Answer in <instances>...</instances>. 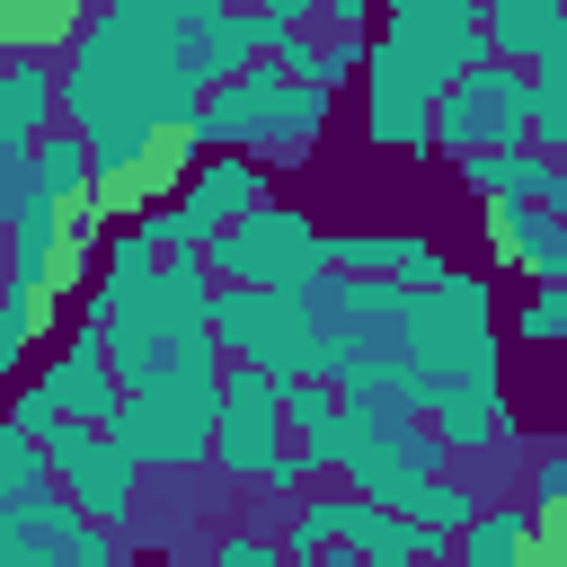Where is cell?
I'll use <instances>...</instances> for the list:
<instances>
[{"label":"cell","mask_w":567,"mask_h":567,"mask_svg":"<svg viewBox=\"0 0 567 567\" xmlns=\"http://www.w3.org/2000/svg\"><path fill=\"white\" fill-rule=\"evenodd\" d=\"M221 346L213 328L204 337H177V354L133 381L106 416V443L133 452V470H204L213 461V425H221Z\"/></svg>","instance_id":"1"},{"label":"cell","mask_w":567,"mask_h":567,"mask_svg":"<svg viewBox=\"0 0 567 567\" xmlns=\"http://www.w3.org/2000/svg\"><path fill=\"white\" fill-rule=\"evenodd\" d=\"M213 346L230 363H257L275 381H337L346 372V328L328 319V275L319 284H213Z\"/></svg>","instance_id":"2"},{"label":"cell","mask_w":567,"mask_h":567,"mask_svg":"<svg viewBox=\"0 0 567 567\" xmlns=\"http://www.w3.org/2000/svg\"><path fill=\"white\" fill-rule=\"evenodd\" d=\"M399 346H408V372L434 408V390L452 381H505V354H496V284L452 266L434 292H408L399 301Z\"/></svg>","instance_id":"3"},{"label":"cell","mask_w":567,"mask_h":567,"mask_svg":"<svg viewBox=\"0 0 567 567\" xmlns=\"http://www.w3.org/2000/svg\"><path fill=\"white\" fill-rule=\"evenodd\" d=\"M204 275H221V284H319L328 275V230L310 221V213H292V204H257L248 221H230V230H213L204 239Z\"/></svg>","instance_id":"4"},{"label":"cell","mask_w":567,"mask_h":567,"mask_svg":"<svg viewBox=\"0 0 567 567\" xmlns=\"http://www.w3.org/2000/svg\"><path fill=\"white\" fill-rule=\"evenodd\" d=\"M532 142V71L514 62H478L434 97V151L470 159V151H523Z\"/></svg>","instance_id":"5"},{"label":"cell","mask_w":567,"mask_h":567,"mask_svg":"<svg viewBox=\"0 0 567 567\" xmlns=\"http://www.w3.org/2000/svg\"><path fill=\"white\" fill-rule=\"evenodd\" d=\"M434 97H443V80H434L390 27H372V35H363V142L425 159V151H434Z\"/></svg>","instance_id":"6"},{"label":"cell","mask_w":567,"mask_h":567,"mask_svg":"<svg viewBox=\"0 0 567 567\" xmlns=\"http://www.w3.org/2000/svg\"><path fill=\"white\" fill-rule=\"evenodd\" d=\"M44 461H53V496H71V505H80L89 523H106V532H133V514H142V470H133V452L106 443V425L62 416V425L44 434Z\"/></svg>","instance_id":"7"},{"label":"cell","mask_w":567,"mask_h":567,"mask_svg":"<svg viewBox=\"0 0 567 567\" xmlns=\"http://www.w3.org/2000/svg\"><path fill=\"white\" fill-rule=\"evenodd\" d=\"M284 390L292 381H275L257 363H221V425H213V478L221 487H257L266 461L292 443L284 434Z\"/></svg>","instance_id":"8"},{"label":"cell","mask_w":567,"mask_h":567,"mask_svg":"<svg viewBox=\"0 0 567 567\" xmlns=\"http://www.w3.org/2000/svg\"><path fill=\"white\" fill-rule=\"evenodd\" d=\"M443 443H434V425L425 416H399V425H372V416H354V443H346V470H337V487L346 496H363V505H408L425 478H443Z\"/></svg>","instance_id":"9"},{"label":"cell","mask_w":567,"mask_h":567,"mask_svg":"<svg viewBox=\"0 0 567 567\" xmlns=\"http://www.w3.org/2000/svg\"><path fill=\"white\" fill-rule=\"evenodd\" d=\"M0 567H142L124 532L89 523L71 496H35L0 523Z\"/></svg>","instance_id":"10"},{"label":"cell","mask_w":567,"mask_h":567,"mask_svg":"<svg viewBox=\"0 0 567 567\" xmlns=\"http://www.w3.org/2000/svg\"><path fill=\"white\" fill-rule=\"evenodd\" d=\"M35 381H44V399H53L62 416H80V425H106L115 399H124V381H115V363H106V328H89V319H71V337L35 363Z\"/></svg>","instance_id":"11"},{"label":"cell","mask_w":567,"mask_h":567,"mask_svg":"<svg viewBox=\"0 0 567 567\" xmlns=\"http://www.w3.org/2000/svg\"><path fill=\"white\" fill-rule=\"evenodd\" d=\"M425 425L452 461H496L514 443V399H505V381H452V390H434Z\"/></svg>","instance_id":"12"},{"label":"cell","mask_w":567,"mask_h":567,"mask_svg":"<svg viewBox=\"0 0 567 567\" xmlns=\"http://www.w3.org/2000/svg\"><path fill=\"white\" fill-rule=\"evenodd\" d=\"M284 89H292V80H275L266 62H248L239 80L204 89V106H195V142H204V151H257L266 124H275V97H284Z\"/></svg>","instance_id":"13"},{"label":"cell","mask_w":567,"mask_h":567,"mask_svg":"<svg viewBox=\"0 0 567 567\" xmlns=\"http://www.w3.org/2000/svg\"><path fill=\"white\" fill-rule=\"evenodd\" d=\"M151 275H159L151 230H142V221H115V230L97 239V275H89V292H80V319H89V328H106L115 310H133V301L151 292Z\"/></svg>","instance_id":"14"},{"label":"cell","mask_w":567,"mask_h":567,"mask_svg":"<svg viewBox=\"0 0 567 567\" xmlns=\"http://www.w3.org/2000/svg\"><path fill=\"white\" fill-rule=\"evenodd\" d=\"M53 124H62V62L0 53V142L9 151H35Z\"/></svg>","instance_id":"15"},{"label":"cell","mask_w":567,"mask_h":567,"mask_svg":"<svg viewBox=\"0 0 567 567\" xmlns=\"http://www.w3.org/2000/svg\"><path fill=\"white\" fill-rule=\"evenodd\" d=\"M478 27H487V62H514V71H532L540 53L567 44L558 0H478Z\"/></svg>","instance_id":"16"},{"label":"cell","mask_w":567,"mask_h":567,"mask_svg":"<svg viewBox=\"0 0 567 567\" xmlns=\"http://www.w3.org/2000/svg\"><path fill=\"white\" fill-rule=\"evenodd\" d=\"M346 532H354V496H346V487H328V496H292L275 540H284V567H319Z\"/></svg>","instance_id":"17"},{"label":"cell","mask_w":567,"mask_h":567,"mask_svg":"<svg viewBox=\"0 0 567 567\" xmlns=\"http://www.w3.org/2000/svg\"><path fill=\"white\" fill-rule=\"evenodd\" d=\"M80 27H89L80 0H0V53H35V62H53V53H71Z\"/></svg>","instance_id":"18"},{"label":"cell","mask_w":567,"mask_h":567,"mask_svg":"<svg viewBox=\"0 0 567 567\" xmlns=\"http://www.w3.org/2000/svg\"><path fill=\"white\" fill-rule=\"evenodd\" d=\"M532 558V505H478L452 532V567H514Z\"/></svg>","instance_id":"19"},{"label":"cell","mask_w":567,"mask_h":567,"mask_svg":"<svg viewBox=\"0 0 567 567\" xmlns=\"http://www.w3.org/2000/svg\"><path fill=\"white\" fill-rule=\"evenodd\" d=\"M53 337V301L44 292H27L9 266H0V399L18 390V372H27V354Z\"/></svg>","instance_id":"20"},{"label":"cell","mask_w":567,"mask_h":567,"mask_svg":"<svg viewBox=\"0 0 567 567\" xmlns=\"http://www.w3.org/2000/svg\"><path fill=\"white\" fill-rule=\"evenodd\" d=\"M257 53H266V18H248V9L230 0V9H221V18L195 35V89H221V80H239Z\"/></svg>","instance_id":"21"},{"label":"cell","mask_w":567,"mask_h":567,"mask_svg":"<svg viewBox=\"0 0 567 567\" xmlns=\"http://www.w3.org/2000/svg\"><path fill=\"white\" fill-rule=\"evenodd\" d=\"M319 133H328V89H319V80H292V89L275 97V124H266L257 159H310Z\"/></svg>","instance_id":"22"},{"label":"cell","mask_w":567,"mask_h":567,"mask_svg":"<svg viewBox=\"0 0 567 567\" xmlns=\"http://www.w3.org/2000/svg\"><path fill=\"white\" fill-rule=\"evenodd\" d=\"M549 230H558L549 204H478V239H487V257L514 266V275H523V257H532Z\"/></svg>","instance_id":"23"},{"label":"cell","mask_w":567,"mask_h":567,"mask_svg":"<svg viewBox=\"0 0 567 567\" xmlns=\"http://www.w3.org/2000/svg\"><path fill=\"white\" fill-rule=\"evenodd\" d=\"M532 151L567 159V44L532 62Z\"/></svg>","instance_id":"24"},{"label":"cell","mask_w":567,"mask_h":567,"mask_svg":"<svg viewBox=\"0 0 567 567\" xmlns=\"http://www.w3.org/2000/svg\"><path fill=\"white\" fill-rule=\"evenodd\" d=\"M35 195H44V204H80V195H89V142H80L71 124H53V133L35 142Z\"/></svg>","instance_id":"25"},{"label":"cell","mask_w":567,"mask_h":567,"mask_svg":"<svg viewBox=\"0 0 567 567\" xmlns=\"http://www.w3.org/2000/svg\"><path fill=\"white\" fill-rule=\"evenodd\" d=\"M0 496H9V505L53 496V461H44V443L18 434V425H0Z\"/></svg>","instance_id":"26"},{"label":"cell","mask_w":567,"mask_h":567,"mask_svg":"<svg viewBox=\"0 0 567 567\" xmlns=\"http://www.w3.org/2000/svg\"><path fill=\"white\" fill-rule=\"evenodd\" d=\"M478 505H487V496H478L470 478H452V470H443V478H425V487H416L399 514H408V523H425V532H461Z\"/></svg>","instance_id":"27"},{"label":"cell","mask_w":567,"mask_h":567,"mask_svg":"<svg viewBox=\"0 0 567 567\" xmlns=\"http://www.w3.org/2000/svg\"><path fill=\"white\" fill-rule=\"evenodd\" d=\"M399 230H328V275H390Z\"/></svg>","instance_id":"28"},{"label":"cell","mask_w":567,"mask_h":567,"mask_svg":"<svg viewBox=\"0 0 567 567\" xmlns=\"http://www.w3.org/2000/svg\"><path fill=\"white\" fill-rule=\"evenodd\" d=\"M452 275V257H443V239H425V230H399V257H390V284L399 292H434Z\"/></svg>","instance_id":"29"},{"label":"cell","mask_w":567,"mask_h":567,"mask_svg":"<svg viewBox=\"0 0 567 567\" xmlns=\"http://www.w3.org/2000/svg\"><path fill=\"white\" fill-rule=\"evenodd\" d=\"M204 567H284V540L257 532V523H221L213 549H204Z\"/></svg>","instance_id":"30"},{"label":"cell","mask_w":567,"mask_h":567,"mask_svg":"<svg viewBox=\"0 0 567 567\" xmlns=\"http://www.w3.org/2000/svg\"><path fill=\"white\" fill-rule=\"evenodd\" d=\"M0 425H18V434H35V443H44V434L62 425V408H53V399H44V381L27 372V381H18L9 399H0Z\"/></svg>","instance_id":"31"},{"label":"cell","mask_w":567,"mask_h":567,"mask_svg":"<svg viewBox=\"0 0 567 567\" xmlns=\"http://www.w3.org/2000/svg\"><path fill=\"white\" fill-rule=\"evenodd\" d=\"M558 319H567V292H523V310H514V346H558Z\"/></svg>","instance_id":"32"},{"label":"cell","mask_w":567,"mask_h":567,"mask_svg":"<svg viewBox=\"0 0 567 567\" xmlns=\"http://www.w3.org/2000/svg\"><path fill=\"white\" fill-rule=\"evenodd\" d=\"M310 80H319V89H346V80H363V35H319V62H310Z\"/></svg>","instance_id":"33"},{"label":"cell","mask_w":567,"mask_h":567,"mask_svg":"<svg viewBox=\"0 0 567 567\" xmlns=\"http://www.w3.org/2000/svg\"><path fill=\"white\" fill-rule=\"evenodd\" d=\"M523 275H532L540 292H567V230H549V239L523 257Z\"/></svg>","instance_id":"34"},{"label":"cell","mask_w":567,"mask_h":567,"mask_svg":"<svg viewBox=\"0 0 567 567\" xmlns=\"http://www.w3.org/2000/svg\"><path fill=\"white\" fill-rule=\"evenodd\" d=\"M248 18H266V35H292V27H319V0H239Z\"/></svg>","instance_id":"35"},{"label":"cell","mask_w":567,"mask_h":567,"mask_svg":"<svg viewBox=\"0 0 567 567\" xmlns=\"http://www.w3.org/2000/svg\"><path fill=\"white\" fill-rule=\"evenodd\" d=\"M532 558L540 567H567V505H540L532 514Z\"/></svg>","instance_id":"36"},{"label":"cell","mask_w":567,"mask_h":567,"mask_svg":"<svg viewBox=\"0 0 567 567\" xmlns=\"http://www.w3.org/2000/svg\"><path fill=\"white\" fill-rule=\"evenodd\" d=\"M257 487H266V496H284V505H292V496H301V487H310V461H301V452H292V443H284V452H275V461H266V478H257Z\"/></svg>","instance_id":"37"},{"label":"cell","mask_w":567,"mask_h":567,"mask_svg":"<svg viewBox=\"0 0 567 567\" xmlns=\"http://www.w3.org/2000/svg\"><path fill=\"white\" fill-rule=\"evenodd\" d=\"M372 9L381 0H319V27L328 35H372Z\"/></svg>","instance_id":"38"},{"label":"cell","mask_w":567,"mask_h":567,"mask_svg":"<svg viewBox=\"0 0 567 567\" xmlns=\"http://www.w3.org/2000/svg\"><path fill=\"white\" fill-rule=\"evenodd\" d=\"M416 567H452V532H425L416 523Z\"/></svg>","instance_id":"39"},{"label":"cell","mask_w":567,"mask_h":567,"mask_svg":"<svg viewBox=\"0 0 567 567\" xmlns=\"http://www.w3.org/2000/svg\"><path fill=\"white\" fill-rule=\"evenodd\" d=\"M558 354H567V319H558Z\"/></svg>","instance_id":"40"},{"label":"cell","mask_w":567,"mask_h":567,"mask_svg":"<svg viewBox=\"0 0 567 567\" xmlns=\"http://www.w3.org/2000/svg\"><path fill=\"white\" fill-rule=\"evenodd\" d=\"M9 514H18V505H9V496H0V523H9Z\"/></svg>","instance_id":"41"},{"label":"cell","mask_w":567,"mask_h":567,"mask_svg":"<svg viewBox=\"0 0 567 567\" xmlns=\"http://www.w3.org/2000/svg\"><path fill=\"white\" fill-rule=\"evenodd\" d=\"M558 230H567V204H558Z\"/></svg>","instance_id":"42"},{"label":"cell","mask_w":567,"mask_h":567,"mask_svg":"<svg viewBox=\"0 0 567 567\" xmlns=\"http://www.w3.org/2000/svg\"><path fill=\"white\" fill-rule=\"evenodd\" d=\"M514 567H540V558H514Z\"/></svg>","instance_id":"43"},{"label":"cell","mask_w":567,"mask_h":567,"mask_svg":"<svg viewBox=\"0 0 567 567\" xmlns=\"http://www.w3.org/2000/svg\"><path fill=\"white\" fill-rule=\"evenodd\" d=\"M558 9H567V0H558Z\"/></svg>","instance_id":"44"}]
</instances>
